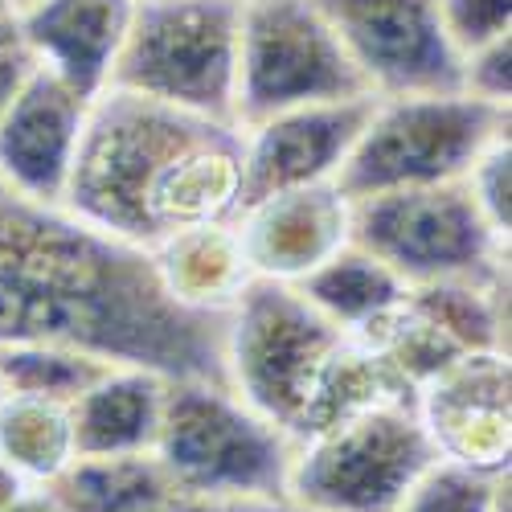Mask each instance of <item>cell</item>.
I'll use <instances>...</instances> for the list:
<instances>
[{
    "label": "cell",
    "instance_id": "6da1fadb",
    "mask_svg": "<svg viewBox=\"0 0 512 512\" xmlns=\"http://www.w3.org/2000/svg\"><path fill=\"white\" fill-rule=\"evenodd\" d=\"M0 345H66L164 377L222 381V320L177 308L148 250L0 181Z\"/></svg>",
    "mask_w": 512,
    "mask_h": 512
},
{
    "label": "cell",
    "instance_id": "7a4b0ae2",
    "mask_svg": "<svg viewBox=\"0 0 512 512\" xmlns=\"http://www.w3.org/2000/svg\"><path fill=\"white\" fill-rule=\"evenodd\" d=\"M62 205L136 250L242 213V127L107 87L91 99Z\"/></svg>",
    "mask_w": 512,
    "mask_h": 512
},
{
    "label": "cell",
    "instance_id": "3957f363",
    "mask_svg": "<svg viewBox=\"0 0 512 512\" xmlns=\"http://www.w3.org/2000/svg\"><path fill=\"white\" fill-rule=\"evenodd\" d=\"M152 455L181 496L283 500L291 439L222 381L177 377L164 390Z\"/></svg>",
    "mask_w": 512,
    "mask_h": 512
},
{
    "label": "cell",
    "instance_id": "277c9868",
    "mask_svg": "<svg viewBox=\"0 0 512 512\" xmlns=\"http://www.w3.org/2000/svg\"><path fill=\"white\" fill-rule=\"evenodd\" d=\"M504 136L508 107L467 91L377 99L332 185L349 201H361L390 189L463 181L476 156Z\"/></svg>",
    "mask_w": 512,
    "mask_h": 512
},
{
    "label": "cell",
    "instance_id": "5b68a950",
    "mask_svg": "<svg viewBox=\"0 0 512 512\" xmlns=\"http://www.w3.org/2000/svg\"><path fill=\"white\" fill-rule=\"evenodd\" d=\"M242 0H140L107 87L234 123Z\"/></svg>",
    "mask_w": 512,
    "mask_h": 512
},
{
    "label": "cell",
    "instance_id": "8992f818",
    "mask_svg": "<svg viewBox=\"0 0 512 512\" xmlns=\"http://www.w3.org/2000/svg\"><path fill=\"white\" fill-rule=\"evenodd\" d=\"M435 459L414 402H390L291 443L283 500L300 512H398Z\"/></svg>",
    "mask_w": 512,
    "mask_h": 512
},
{
    "label": "cell",
    "instance_id": "52a82bcc",
    "mask_svg": "<svg viewBox=\"0 0 512 512\" xmlns=\"http://www.w3.org/2000/svg\"><path fill=\"white\" fill-rule=\"evenodd\" d=\"M369 95L316 0H242L234 123Z\"/></svg>",
    "mask_w": 512,
    "mask_h": 512
},
{
    "label": "cell",
    "instance_id": "ba28073f",
    "mask_svg": "<svg viewBox=\"0 0 512 512\" xmlns=\"http://www.w3.org/2000/svg\"><path fill=\"white\" fill-rule=\"evenodd\" d=\"M349 242L386 263L406 287L435 279H508V238L484 222L463 181L349 201Z\"/></svg>",
    "mask_w": 512,
    "mask_h": 512
},
{
    "label": "cell",
    "instance_id": "9c48e42d",
    "mask_svg": "<svg viewBox=\"0 0 512 512\" xmlns=\"http://www.w3.org/2000/svg\"><path fill=\"white\" fill-rule=\"evenodd\" d=\"M340 336L345 332L316 312L300 287L250 279L222 320L226 386L291 439L312 377Z\"/></svg>",
    "mask_w": 512,
    "mask_h": 512
},
{
    "label": "cell",
    "instance_id": "30bf717a",
    "mask_svg": "<svg viewBox=\"0 0 512 512\" xmlns=\"http://www.w3.org/2000/svg\"><path fill=\"white\" fill-rule=\"evenodd\" d=\"M369 95L463 91V54L447 37L439 0H316Z\"/></svg>",
    "mask_w": 512,
    "mask_h": 512
},
{
    "label": "cell",
    "instance_id": "8fae6325",
    "mask_svg": "<svg viewBox=\"0 0 512 512\" xmlns=\"http://www.w3.org/2000/svg\"><path fill=\"white\" fill-rule=\"evenodd\" d=\"M414 410L439 459L484 476H508L512 373L508 353H463L414 390Z\"/></svg>",
    "mask_w": 512,
    "mask_h": 512
},
{
    "label": "cell",
    "instance_id": "7c38bea8",
    "mask_svg": "<svg viewBox=\"0 0 512 512\" xmlns=\"http://www.w3.org/2000/svg\"><path fill=\"white\" fill-rule=\"evenodd\" d=\"M377 95L279 111L242 127V209L271 193L336 181Z\"/></svg>",
    "mask_w": 512,
    "mask_h": 512
},
{
    "label": "cell",
    "instance_id": "4fadbf2b",
    "mask_svg": "<svg viewBox=\"0 0 512 512\" xmlns=\"http://www.w3.org/2000/svg\"><path fill=\"white\" fill-rule=\"evenodd\" d=\"M254 279L300 283L349 242V197L332 181L271 193L234 218Z\"/></svg>",
    "mask_w": 512,
    "mask_h": 512
},
{
    "label": "cell",
    "instance_id": "5bb4252c",
    "mask_svg": "<svg viewBox=\"0 0 512 512\" xmlns=\"http://www.w3.org/2000/svg\"><path fill=\"white\" fill-rule=\"evenodd\" d=\"M87 107L91 99L37 66L13 107L0 115V181L25 197L62 205Z\"/></svg>",
    "mask_w": 512,
    "mask_h": 512
},
{
    "label": "cell",
    "instance_id": "9a60e30c",
    "mask_svg": "<svg viewBox=\"0 0 512 512\" xmlns=\"http://www.w3.org/2000/svg\"><path fill=\"white\" fill-rule=\"evenodd\" d=\"M140 0H37L17 13V29L37 66L58 74L82 99L107 91Z\"/></svg>",
    "mask_w": 512,
    "mask_h": 512
},
{
    "label": "cell",
    "instance_id": "2e32d148",
    "mask_svg": "<svg viewBox=\"0 0 512 512\" xmlns=\"http://www.w3.org/2000/svg\"><path fill=\"white\" fill-rule=\"evenodd\" d=\"M168 381L144 365H107L70 402L74 455H136L152 451Z\"/></svg>",
    "mask_w": 512,
    "mask_h": 512
},
{
    "label": "cell",
    "instance_id": "e0dca14e",
    "mask_svg": "<svg viewBox=\"0 0 512 512\" xmlns=\"http://www.w3.org/2000/svg\"><path fill=\"white\" fill-rule=\"evenodd\" d=\"M148 259L164 295L177 308L197 316H218V320H226V312L238 304V295L254 279L234 222L173 234L160 246H152Z\"/></svg>",
    "mask_w": 512,
    "mask_h": 512
},
{
    "label": "cell",
    "instance_id": "ac0fdd59",
    "mask_svg": "<svg viewBox=\"0 0 512 512\" xmlns=\"http://www.w3.org/2000/svg\"><path fill=\"white\" fill-rule=\"evenodd\" d=\"M291 287H300L304 300L349 336L365 332L406 295V283L357 242H345L332 259H324L312 275H304Z\"/></svg>",
    "mask_w": 512,
    "mask_h": 512
},
{
    "label": "cell",
    "instance_id": "d6986e66",
    "mask_svg": "<svg viewBox=\"0 0 512 512\" xmlns=\"http://www.w3.org/2000/svg\"><path fill=\"white\" fill-rule=\"evenodd\" d=\"M54 492L70 512H152L173 496V484L152 451L74 455Z\"/></svg>",
    "mask_w": 512,
    "mask_h": 512
},
{
    "label": "cell",
    "instance_id": "ffe728a7",
    "mask_svg": "<svg viewBox=\"0 0 512 512\" xmlns=\"http://www.w3.org/2000/svg\"><path fill=\"white\" fill-rule=\"evenodd\" d=\"M0 459L25 484H54L74 459L70 406L29 394H0Z\"/></svg>",
    "mask_w": 512,
    "mask_h": 512
},
{
    "label": "cell",
    "instance_id": "44dd1931",
    "mask_svg": "<svg viewBox=\"0 0 512 512\" xmlns=\"http://www.w3.org/2000/svg\"><path fill=\"white\" fill-rule=\"evenodd\" d=\"M115 361L66 345H0V390L50 402H74Z\"/></svg>",
    "mask_w": 512,
    "mask_h": 512
},
{
    "label": "cell",
    "instance_id": "7402d4cb",
    "mask_svg": "<svg viewBox=\"0 0 512 512\" xmlns=\"http://www.w3.org/2000/svg\"><path fill=\"white\" fill-rule=\"evenodd\" d=\"M398 512H508V476H484L435 459L402 496Z\"/></svg>",
    "mask_w": 512,
    "mask_h": 512
},
{
    "label": "cell",
    "instance_id": "603a6c76",
    "mask_svg": "<svg viewBox=\"0 0 512 512\" xmlns=\"http://www.w3.org/2000/svg\"><path fill=\"white\" fill-rule=\"evenodd\" d=\"M463 185H467V193H472L476 209L484 213V222L500 238H508L512 234V201H508V193H512V144H508V136L476 156V164L467 168Z\"/></svg>",
    "mask_w": 512,
    "mask_h": 512
},
{
    "label": "cell",
    "instance_id": "cb8c5ba5",
    "mask_svg": "<svg viewBox=\"0 0 512 512\" xmlns=\"http://www.w3.org/2000/svg\"><path fill=\"white\" fill-rule=\"evenodd\" d=\"M439 13L459 54H472L512 29V0H439Z\"/></svg>",
    "mask_w": 512,
    "mask_h": 512
},
{
    "label": "cell",
    "instance_id": "d4e9b609",
    "mask_svg": "<svg viewBox=\"0 0 512 512\" xmlns=\"http://www.w3.org/2000/svg\"><path fill=\"white\" fill-rule=\"evenodd\" d=\"M463 91L496 107L512 103V33L463 54Z\"/></svg>",
    "mask_w": 512,
    "mask_h": 512
},
{
    "label": "cell",
    "instance_id": "484cf974",
    "mask_svg": "<svg viewBox=\"0 0 512 512\" xmlns=\"http://www.w3.org/2000/svg\"><path fill=\"white\" fill-rule=\"evenodd\" d=\"M33 70H37V58L25 46V37L17 29V17L0 13V115L13 107V99L21 95V87L33 78Z\"/></svg>",
    "mask_w": 512,
    "mask_h": 512
},
{
    "label": "cell",
    "instance_id": "4316f807",
    "mask_svg": "<svg viewBox=\"0 0 512 512\" xmlns=\"http://www.w3.org/2000/svg\"><path fill=\"white\" fill-rule=\"evenodd\" d=\"M0 512H70L62 504V496L54 492V484H29L13 504H5Z\"/></svg>",
    "mask_w": 512,
    "mask_h": 512
},
{
    "label": "cell",
    "instance_id": "83f0119b",
    "mask_svg": "<svg viewBox=\"0 0 512 512\" xmlns=\"http://www.w3.org/2000/svg\"><path fill=\"white\" fill-rule=\"evenodd\" d=\"M25 488H29V484H25V480L13 472V467H9L5 459H0V508H5V504H13V500L25 492Z\"/></svg>",
    "mask_w": 512,
    "mask_h": 512
},
{
    "label": "cell",
    "instance_id": "f1b7e54d",
    "mask_svg": "<svg viewBox=\"0 0 512 512\" xmlns=\"http://www.w3.org/2000/svg\"><path fill=\"white\" fill-rule=\"evenodd\" d=\"M29 5H37V0H0V9L13 13V17H17V13H25Z\"/></svg>",
    "mask_w": 512,
    "mask_h": 512
},
{
    "label": "cell",
    "instance_id": "f546056e",
    "mask_svg": "<svg viewBox=\"0 0 512 512\" xmlns=\"http://www.w3.org/2000/svg\"><path fill=\"white\" fill-rule=\"evenodd\" d=\"M0 13H5V9H0Z\"/></svg>",
    "mask_w": 512,
    "mask_h": 512
}]
</instances>
